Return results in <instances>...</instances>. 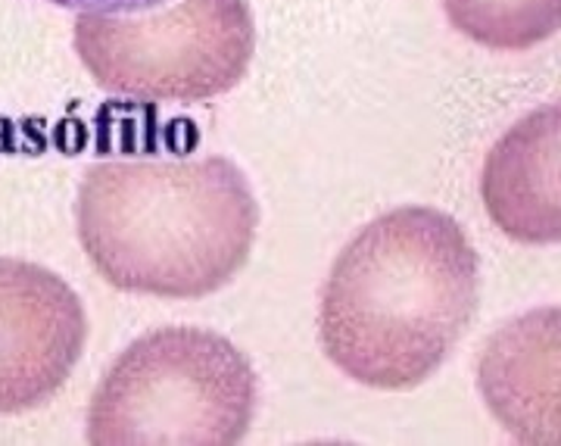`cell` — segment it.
<instances>
[{
  "label": "cell",
  "mask_w": 561,
  "mask_h": 446,
  "mask_svg": "<svg viewBox=\"0 0 561 446\" xmlns=\"http://www.w3.org/2000/svg\"><path fill=\"white\" fill-rule=\"evenodd\" d=\"M478 297L465 228L434 206H397L353 235L321 284V350L356 385L412 390L465 338Z\"/></svg>",
  "instance_id": "cell-1"
},
{
  "label": "cell",
  "mask_w": 561,
  "mask_h": 446,
  "mask_svg": "<svg viewBox=\"0 0 561 446\" xmlns=\"http://www.w3.org/2000/svg\"><path fill=\"white\" fill-rule=\"evenodd\" d=\"M76 228L106 284L162 300H201L247 265L260 203L225 157L103 160L81 179Z\"/></svg>",
  "instance_id": "cell-2"
},
{
  "label": "cell",
  "mask_w": 561,
  "mask_h": 446,
  "mask_svg": "<svg viewBox=\"0 0 561 446\" xmlns=\"http://www.w3.org/2000/svg\"><path fill=\"white\" fill-rule=\"evenodd\" d=\"M260 381L228 338L169 324L138 338L103 375L88 409L91 444H241Z\"/></svg>",
  "instance_id": "cell-3"
},
{
  "label": "cell",
  "mask_w": 561,
  "mask_h": 446,
  "mask_svg": "<svg viewBox=\"0 0 561 446\" xmlns=\"http://www.w3.org/2000/svg\"><path fill=\"white\" fill-rule=\"evenodd\" d=\"M76 50L110 94L197 103L243 79L256 50L247 0H179L160 13H79Z\"/></svg>",
  "instance_id": "cell-4"
},
{
  "label": "cell",
  "mask_w": 561,
  "mask_h": 446,
  "mask_svg": "<svg viewBox=\"0 0 561 446\" xmlns=\"http://www.w3.org/2000/svg\"><path fill=\"white\" fill-rule=\"evenodd\" d=\"M88 316L57 272L0 256V415L44 405L79 365Z\"/></svg>",
  "instance_id": "cell-5"
},
{
  "label": "cell",
  "mask_w": 561,
  "mask_h": 446,
  "mask_svg": "<svg viewBox=\"0 0 561 446\" xmlns=\"http://www.w3.org/2000/svg\"><path fill=\"white\" fill-rule=\"evenodd\" d=\"M478 390L512 441L561 446V306L530 309L483 341Z\"/></svg>",
  "instance_id": "cell-6"
},
{
  "label": "cell",
  "mask_w": 561,
  "mask_h": 446,
  "mask_svg": "<svg viewBox=\"0 0 561 446\" xmlns=\"http://www.w3.org/2000/svg\"><path fill=\"white\" fill-rule=\"evenodd\" d=\"M481 201L508 241L561 243V101L527 113L490 147Z\"/></svg>",
  "instance_id": "cell-7"
},
{
  "label": "cell",
  "mask_w": 561,
  "mask_h": 446,
  "mask_svg": "<svg viewBox=\"0 0 561 446\" xmlns=\"http://www.w3.org/2000/svg\"><path fill=\"white\" fill-rule=\"evenodd\" d=\"M449 25L486 50H530L561 32V0H440Z\"/></svg>",
  "instance_id": "cell-8"
},
{
  "label": "cell",
  "mask_w": 561,
  "mask_h": 446,
  "mask_svg": "<svg viewBox=\"0 0 561 446\" xmlns=\"http://www.w3.org/2000/svg\"><path fill=\"white\" fill-rule=\"evenodd\" d=\"M54 7H66L76 13H98V16H135V13H150L160 10L172 0H47Z\"/></svg>",
  "instance_id": "cell-9"
}]
</instances>
